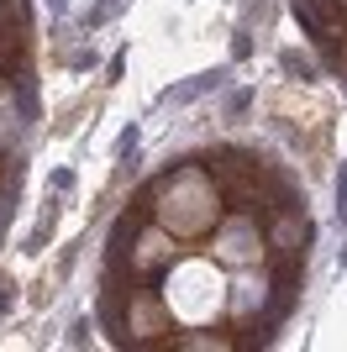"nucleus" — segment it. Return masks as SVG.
<instances>
[{
	"instance_id": "f257e3e1",
	"label": "nucleus",
	"mask_w": 347,
	"mask_h": 352,
	"mask_svg": "<svg viewBox=\"0 0 347 352\" xmlns=\"http://www.w3.org/2000/svg\"><path fill=\"white\" fill-rule=\"evenodd\" d=\"M21 58H27V27L21 21H11V27L0 21V85L21 69Z\"/></svg>"
}]
</instances>
